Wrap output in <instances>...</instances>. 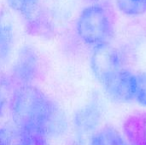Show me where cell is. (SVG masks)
Returning a JSON list of instances; mask_svg holds the SVG:
<instances>
[{
  "label": "cell",
  "instance_id": "6da1fadb",
  "mask_svg": "<svg viewBox=\"0 0 146 145\" xmlns=\"http://www.w3.org/2000/svg\"><path fill=\"white\" fill-rule=\"evenodd\" d=\"M9 108L17 129L38 131L47 138L60 137L67 130L64 113L33 85L17 87L10 97Z\"/></svg>",
  "mask_w": 146,
  "mask_h": 145
},
{
  "label": "cell",
  "instance_id": "7a4b0ae2",
  "mask_svg": "<svg viewBox=\"0 0 146 145\" xmlns=\"http://www.w3.org/2000/svg\"><path fill=\"white\" fill-rule=\"evenodd\" d=\"M76 29L78 36L85 44L96 46L108 42L112 33V23L103 6L92 4L80 14Z\"/></svg>",
  "mask_w": 146,
  "mask_h": 145
},
{
  "label": "cell",
  "instance_id": "3957f363",
  "mask_svg": "<svg viewBox=\"0 0 146 145\" xmlns=\"http://www.w3.org/2000/svg\"><path fill=\"white\" fill-rule=\"evenodd\" d=\"M90 65L93 75L102 86L124 68L121 54L108 42L94 46Z\"/></svg>",
  "mask_w": 146,
  "mask_h": 145
},
{
  "label": "cell",
  "instance_id": "277c9868",
  "mask_svg": "<svg viewBox=\"0 0 146 145\" xmlns=\"http://www.w3.org/2000/svg\"><path fill=\"white\" fill-rule=\"evenodd\" d=\"M103 88L109 97L115 102H131L135 97L136 74L123 68L104 85Z\"/></svg>",
  "mask_w": 146,
  "mask_h": 145
},
{
  "label": "cell",
  "instance_id": "5b68a950",
  "mask_svg": "<svg viewBox=\"0 0 146 145\" xmlns=\"http://www.w3.org/2000/svg\"><path fill=\"white\" fill-rule=\"evenodd\" d=\"M38 58L33 48H22L13 65L12 75L21 85H32L38 75Z\"/></svg>",
  "mask_w": 146,
  "mask_h": 145
},
{
  "label": "cell",
  "instance_id": "8992f818",
  "mask_svg": "<svg viewBox=\"0 0 146 145\" xmlns=\"http://www.w3.org/2000/svg\"><path fill=\"white\" fill-rule=\"evenodd\" d=\"M102 119V105L98 98L76 111L74 116V126L80 135L94 133Z\"/></svg>",
  "mask_w": 146,
  "mask_h": 145
},
{
  "label": "cell",
  "instance_id": "52a82bcc",
  "mask_svg": "<svg viewBox=\"0 0 146 145\" xmlns=\"http://www.w3.org/2000/svg\"><path fill=\"white\" fill-rule=\"evenodd\" d=\"M90 145H128L123 137L114 127L105 126L96 131Z\"/></svg>",
  "mask_w": 146,
  "mask_h": 145
},
{
  "label": "cell",
  "instance_id": "ba28073f",
  "mask_svg": "<svg viewBox=\"0 0 146 145\" xmlns=\"http://www.w3.org/2000/svg\"><path fill=\"white\" fill-rule=\"evenodd\" d=\"M47 138L38 131L15 128L14 145H48Z\"/></svg>",
  "mask_w": 146,
  "mask_h": 145
},
{
  "label": "cell",
  "instance_id": "9c48e42d",
  "mask_svg": "<svg viewBox=\"0 0 146 145\" xmlns=\"http://www.w3.org/2000/svg\"><path fill=\"white\" fill-rule=\"evenodd\" d=\"M13 31L8 21L0 20V62L4 61L11 50Z\"/></svg>",
  "mask_w": 146,
  "mask_h": 145
},
{
  "label": "cell",
  "instance_id": "30bf717a",
  "mask_svg": "<svg viewBox=\"0 0 146 145\" xmlns=\"http://www.w3.org/2000/svg\"><path fill=\"white\" fill-rule=\"evenodd\" d=\"M118 9L126 15L137 16L146 13V0H115Z\"/></svg>",
  "mask_w": 146,
  "mask_h": 145
},
{
  "label": "cell",
  "instance_id": "8fae6325",
  "mask_svg": "<svg viewBox=\"0 0 146 145\" xmlns=\"http://www.w3.org/2000/svg\"><path fill=\"white\" fill-rule=\"evenodd\" d=\"M9 6L24 18L32 19L37 10L38 0H6Z\"/></svg>",
  "mask_w": 146,
  "mask_h": 145
},
{
  "label": "cell",
  "instance_id": "7c38bea8",
  "mask_svg": "<svg viewBox=\"0 0 146 145\" xmlns=\"http://www.w3.org/2000/svg\"><path fill=\"white\" fill-rule=\"evenodd\" d=\"M134 99L142 106L146 107V73L136 74V91Z\"/></svg>",
  "mask_w": 146,
  "mask_h": 145
},
{
  "label": "cell",
  "instance_id": "4fadbf2b",
  "mask_svg": "<svg viewBox=\"0 0 146 145\" xmlns=\"http://www.w3.org/2000/svg\"><path fill=\"white\" fill-rule=\"evenodd\" d=\"M15 138V130L9 127L0 128V145H14Z\"/></svg>",
  "mask_w": 146,
  "mask_h": 145
},
{
  "label": "cell",
  "instance_id": "5bb4252c",
  "mask_svg": "<svg viewBox=\"0 0 146 145\" xmlns=\"http://www.w3.org/2000/svg\"><path fill=\"white\" fill-rule=\"evenodd\" d=\"M72 145H80V144L79 143H74Z\"/></svg>",
  "mask_w": 146,
  "mask_h": 145
}]
</instances>
